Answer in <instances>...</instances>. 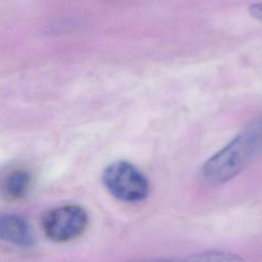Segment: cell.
<instances>
[{
	"instance_id": "6da1fadb",
	"label": "cell",
	"mask_w": 262,
	"mask_h": 262,
	"mask_svg": "<svg viewBox=\"0 0 262 262\" xmlns=\"http://www.w3.org/2000/svg\"><path fill=\"white\" fill-rule=\"evenodd\" d=\"M262 152V114L250 121L225 146L203 166L204 178L212 184H221L237 176Z\"/></svg>"
},
{
	"instance_id": "7a4b0ae2",
	"label": "cell",
	"mask_w": 262,
	"mask_h": 262,
	"mask_svg": "<svg viewBox=\"0 0 262 262\" xmlns=\"http://www.w3.org/2000/svg\"><path fill=\"white\" fill-rule=\"evenodd\" d=\"M105 189L117 200L139 203L149 194V181L133 164L116 161L107 165L101 175Z\"/></svg>"
},
{
	"instance_id": "3957f363",
	"label": "cell",
	"mask_w": 262,
	"mask_h": 262,
	"mask_svg": "<svg viewBox=\"0 0 262 262\" xmlns=\"http://www.w3.org/2000/svg\"><path fill=\"white\" fill-rule=\"evenodd\" d=\"M88 225V214L78 205H62L46 212L42 218L45 235L55 243H67L80 236Z\"/></svg>"
},
{
	"instance_id": "277c9868",
	"label": "cell",
	"mask_w": 262,
	"mask_h": 262,
	"mask_svg": "<svg viewBox=\"0 0 262 262\" xmlns=\"http://www.w3.org/2000/svg\"><path fill=\"white\" fill-rule=\"evenodd\" d=\"M0 236L2 241L20 249H31L37 243L31 224L21 216L10 213L1 215Z\"/></svg>"
},
{
	"instance_id": "5b68a950",
	"label": "cell",
	"mask_w": 262,
	"mask_h": 262,
	"mask_svg": "<svg viewBox=\"0 0 262 262\" xmlns=\"http://www.w3.org/2000/svg\"><path fill=\"white\" fill-rule=\"evenodd\" d=\"M31 186V175L28 171L23 169H17L10 172L3 184V189L5 194L12 199L18 200L24 198Z\"/></svg>"
},
{
	"instance_id": "8992f818",
	"label": "cell",
	"mask_w": 262,
	"mask_h": 262,
	"mask_svg": "<svg viewBox=\"0 0 262 262\" xmlns=\"http://www.w3.org/2000/svg\"><path fill=\"white\" fill-rule=\"evenodd\" d=\"M165 262H245V260L230 252L225 251H208L178 259H166Z\"/></svg>"
},
{
	"instance_id": "52a82bcc",
	"label": "cell",
	"mask_w": 262,
	"mask_h": 262,
	"mask_svg": "<svg viewBox=\"0 0 262 262\" xmlns=\"http://www.w3.org/2000/svg\"><path fill=\"white\" fill-rule=\"evenodd\" d=\"M248 11L252 17L262 21V1L252 3L248 7Z\"/></svg>"
}]
</instances>
